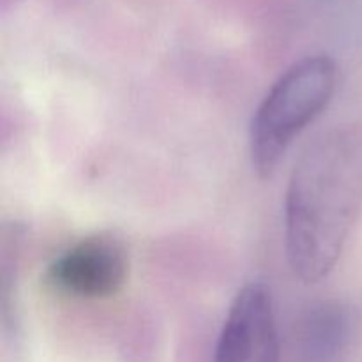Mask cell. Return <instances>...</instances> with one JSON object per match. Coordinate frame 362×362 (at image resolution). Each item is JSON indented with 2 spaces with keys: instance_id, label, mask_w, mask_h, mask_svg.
<instances>
[{
  "instance_id": "6da1fadb",
  "label": "cell",
  "mask_w": 362,
  "mask_h": 362,
  "mask_svg": "<svg viewBox=\"0 0 362 362\" xmlns=\"http://www.w3.org/2000/svg\"><path fill=\"white\" fill-rule=\"evenodd\" d=\"M362 211V122L320 134L299 158L285 194V250L306 285L332 272Z\"/></svg>"
},
{
  "instance_id": "3957f363",
  "label": "cell",
  "mask_w": 362,
  "mask_h": 362,
  "mask_svg": "<svg viewBox=\"0 0 362 362\" xmlns=\"http://www.w3.org/2000/svg\"><path fill=\"white\" fill-rule=\"evenodd\" d=\"M129 260L124 244L113 235H90L55 258L45 283L57 293L78 299H106L126 285Z\"/></svg>"
},
{
  "instance_id": "277c9868",
  "label": "cell",
  "mask_w": 362,
  "mask_h": 362,
  "mask_svg": "<svg viewBox=\"0 0 362 362\" xmlns=\"http://www.w3.org/2000/svg\"><path fill=\"white\" fill-rule=\"evenodd\" d=\"M211 362H281L271 290L253 281L230 306Z\"/></svg>"
},
{
  "instance_id": "5b68a950",
  "label": "cell",
  "mask_w": 362,
  "mask_h": 362,
  "mask_svg": "<svg viewBox=\"0 0 362 362\" xmlns=\"http://www.w3.org/2000/svg\"><path fill=\"white\" fill-rule=\"evenodd\" d=\"M350 318L339 304H320L303 318L296 349L300 362H332L349 339Z\"/></svg>"
},
{
  "instance_id": "7a4b0ae2",
  "label": "cell",
  "mask_w": 362,
  "mask_h": 362,
  "mask_svg": "<svg viewBox=\"0 0 362 362\" xmlns=\"http://www.w3.org/2000/svg\"><path fill=\"white\" fill-rule=\"evenodd\" d=\"M336 76L331 57L310 55L292 64L265 94L250 127L251 165L260 179L272 177L293 140L324 112Z\"/></svg>"
}]
</instances>
